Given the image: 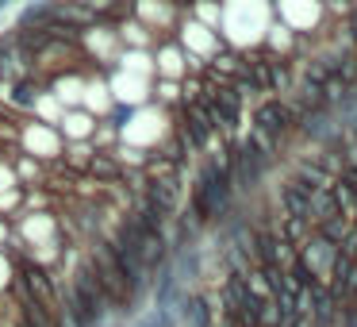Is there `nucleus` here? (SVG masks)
Returning <instances> with one entry per match:
<instances>
[{"label":"nucleus","instance_id":"obj_1","mask_svg":"<svg viewBox=\"0 0 357 327\" xmlns=\"http://www.w3.org/2000/svg\"><path fill=\"white\" fill-rule=\"evenodd\" d=\"M16 150L54 166V162H62V154H66V139H62V131H58L54 124L24 119V124H20V135H16Z\"/></svg>","mask_w":357,"mask_h":327},{"label":"nucleus","instance_id":"obj_3","mask_svg":"<svg viewBox=\"0 0 357 327\" xmlns=\"http://www.w3.org/2000/svg\"><path fill=\"white\" fill-rule=\"evenodd\" d=\"M254 127L261 135H269L273 143H284V135L296 127V116H292V104L288 101H277V96H265L261 104H257V112H254Z\"/></svg>","mask_w":357,"mask_h":327},{"label":"nucleus","instance_id":"obj_6","mask_svg":"<svg viewBox=\"0 0 357 327\" xmlns=\"http://www.w3.org/2000/svg\"><path fill=\"white\" fill-rule=\"evenodd\" d=\"M154 96L162 104H177V108H181V85H177V81H169V78H162L154 85Z\"/></svg>","mask_w":357,"mask_h":327},{"label":"nucleus","instance_id":"obj_5","mask_svg":"<svg viewBox=\"0 0 357 327\" xmlns=\"http://www.w3.org/2000/svg\"><path fill=\"white\" fill-rule=\"evenodd\" d=\"M154 73H158V78H169V81H177L181 73H185V47H181V43H173V39H165L162 47H158Z\"/></svg>","mask_w":357,"mask_h":327},{"label":"nucleus","instance_id":"obj_7","mask_svg":"<svg viewBox=\"0 0 357 327\" xmlns=\"http://www.w3.org/2000/svg\"><path fill=\"white\" fill-rule=\"evenodd\" d=\"M16 4H24V0H0V12H8V8H16Z\"/></svg>","mask_w":357,"mask_h":327},{"label":"nucleus","instance_id":"obj_2","mask_svg":"<svg viewBox=\"0 0 357 327\" xmlns=\"http://www.w3.org/2000/svg\"><path fill=\"white\" fill-rule=\"evenodd\" d=\"M47 85H50V78H43L39 70H27V73H20L16 81L4 85L0 101H4V108H12V112H35V104H39V96L47 93Z\"/></svg>","mask_w":357,"mask_h":327},{"label":"nucleus","instance_id":"obj_4","mask_svg":"<svg viewBox=\"0 0 357 327\" xmlns=\"http://www.w3.org/2000/svg\"><path fill=\"white\" fill-rule=\"evenodd\" d=\"M96 124H100V119H96L93 112H85V108H66V112H62V119H58L54 127L62 131V139H66V143H93Z\"/></svg>","mask_w":357,"mask_h":327}]
</instances>
